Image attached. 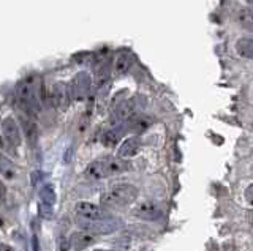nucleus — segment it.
<instances>
[{
	"instance_id": "obj_8",
	"label": "nucleus",
	"mask_w": 253,
	"mask_h": 251,
	"mask_svg": "<svg viewBox=\"0 0 253 251\" xmlns=\"http://www.w3.org/2000/svg\"><path fill=\"white\" fill-rule=\"evenodd\" d=\"M87 231L90 232H97V234H109L114 232L117 227H121L122 223L119 219H87V223L83 224Z\"/></svg>"
},
{
	"instance_id": "obj_12",
	"label": "nucleus",
	"mask_w": 253,
	"mask_h": 251,
	"mask_svg": "<svg viewBox=\"0 0 253 251\" xmlns=\"http://www.w3.org/2000/svg\"><path fill=\"white\" fill-rule=\"evenodd\" d=\"M130 67H131V56H130V54L125 52V51L119 52V56L114 60V73H116V76L125 74L130 70Z\"/></svg>"
},
{
	"instance_id": "obj_11",
	"label": "nucleus",
	"mask_w": 253,
	"mask_h": 251,
	"mask_svg": "<svg viewBox=\"0 0 253 251\" xmlns=\"http://www.w3.org/2000/svg\"><path fill=\"white\" fill-rule=\"evenodd\" d=\"M139 139L138 138H128L125 139L124 143L121 144V147H119L117 150V155L121 156V158L126 160V158H131V156H134L138 153L139 150Z\"/></svg>"
},
{
	"instance_id": "obj_14",
	"label": "nucleus",
	"mask_w": 253,
	"mask_h": 251,
	"mask_svg": "<svg viewBox=\"0 0 253 251\" xmlns=\"http://www.w3.org/2000/svg\"><path fill=\"white\" fill-rule=\"evenodd\" d=\"M237 19H239L241 26H244L247 30L253 32V8H244L237 14Z\"/></svg>"
},
{
	"instance_id": "obj_4",
	"label": "nucleus",
	"mask_w": 253,
	"mask_h": 251,
	"mask_svg": "<svg viewBox=\"0 0 253 251\" xmlns=\"http://www.w3.org/2000/svg\"><path fill=\"white\" fill-rule=\"evenodd\" d=\"M2 143L10 144L11 147H19L22 143V136L16 120L13 117H6L2 122Z\"/></svg>"
},
{
	"instance_id": "obj_5",
	"label": "nucleus",
	"mask_w": 253,
	"mask_h": 251,
	"mask_svg": "<svg viewBox=\"0 0 253 251\" xmlns=\"http://www.w3.org/2000/svg\"><path fill=\"white\" fill-rule=\"evenodd\" d=\"M71 89L65 82H55L51 90V103L62 111H67L70 106Z\"/></svg>"
},
{
	"instance_id": "obj_17",
	"label": "nucleus",
	"mask_w": 253,
	"mask_h": 251,
	"mask_svg": "<svg viewBox=\"0 0 253 251\" xmlns=\"http://www.w3.org/2000/svg\"><path fill=\"white\" fill-rule=\"evenodd\" d=\"M133 112V105L130 103V101H124V103H121L117 106V109H116V117L119 120H126L130 117V114Z\"/></svg>"
},
{
	"instance_id": "obj_6",
	"label": "nucleus",
	"mask_w": 253,
	"mask_h": 251,
	"mask_svg": "<svg viewBox=\"0 0 253 251\" xmlns=\"http://www.w3.org/2000/svg\"><path fill=\"white\" fill-rule=\"evenodd\" d=\"M92 77L87 72H81L75 76L73 84H71V97L76 100H84L90 92Z\"/></svg>"
},
{
	"instance_id": "obj_18",
	"label": "nucleus",
	"mask_w": 253,
	"mask_h": 251,
	"mask_svg": "<svg viewBox=\"0 0 253 251\" xmlns=\"http://www.w3.org/2000/svg\"><path fill=\"white\" fill-rule=\"evenodd\" d=\"M40 199L44 204H49V206H54L55 202V193H54V188L51 185H46L40 190Z\"/></svg>"
},
{
	"instance_id": "obj_2",
	"label": "nucleus",
	"mask_w": 253,
	"mask_h": 251,
	"mask_svg": "<svg viewBox=\"0 0 253 251\" xmlns=\"http://www.w3.org/2000/svg\"><path fill=\"white\" fill-rule=\"evenodd\" d=\"M136 198H138L136 186H133L130 183H121L114 186L111 191L103 194L100 202L108 207H125L136 201Z\"/></svg>"
},
{
	"instance_id": "obj_23",
	"label": "nucleus",
	"mask_w": 253,
	"mask_h": 251,
	"mask_svg": "<svg viewBox=\"0 0 253 251\" xmlns=\"http://www.w3.org/2000/svg\"><path fill=\"white\" fill-rule=\"evenodd\" d=\"M0 248H2V251H14V248H11L10 245H6V243H2V247H0Z\"/></svg>"
},
{
	"instance_id": "obj_7",
	"label": "nucleus",
	"mask_w": 253,
	"mask_h": 251,
	"mask_svg": "<svg viewBox=\"0 0 253 251\" xmlns=\"http://www.w3.org/2000/svg\"><path fill=\"white\" fill-rule=\"evenodd\" d=\"M76 214L79 216H83L85 219H103V218H108V212L97 206V204H92V202H85V201H81L76 204Z\"/></svg>"
},
{
	"instance_id": "obj_25",
	"label": "nucleus",
	"mask_w": 253,
	"mask_h": 251,
	"mask_svg": "<svg viewBox=\"0 0 253 251\" xmlns=\"http://www.w3.org/2000/svg\"><path fill=\"white\" fill-rule=\"evenodd\" d=\"M95 251H113V250H95Z\"/></svg>"
},
{
	"instance_id": "obj_15",
	"label": "nucleus",
	"mask_w": 253,
	"mask_h": 251,
	"mask_svg": "<svg viewBox=\"0 0 253 251\" xmlns=\"http://www.w3.org/2000/svg\"><path fill=\"white\" fill-rule=\"evenodd\" d=\"M22 128H24V135H26V138L29 139V143L34 144L37 139V135H38L35 123L29 119H22Z\"/></svg>"
},
{
	"instance_id": "obj_24",
	"label": "nucleus",
	"mask_w": 253,
	"mask_h": 251,
	"mask_svg": "<svg viewBox=\"0 0 253 251\" xmlns=\"http://www.w3.org/2000/svg\"><path fill=\"white\" fill-rule=\"evenodd\" d=\"M247 3H249V5L252 6V8H253V0H247Z\"/></svg>"
},
{
	"instance_id": "obj_21",
	"label": "nucleus",
	"mask_w": 253,
	"mask_h": 251,
	"mask_svg": "<svg viewBox=\"0 0 253 251\" xmlns=\"http://www.w3.org/2000/svg\"><path fill=\"white\" fill-rule=\"evenodd\" d=\"M40 214H42V216H44V218H51L52 216V210H51L49 204H44V202L40 204Z\"/></svg>"
},
{
	"instance_id": "obj_3",
	"label": "nucleus",
	"mask_w": 253,
	"mask_h": 251,
	"mask_svg": "<svg viewBox=\"0 0 253 251\" xmlns=\"http://www.w3.org/2000/svg\"><path fill=\"white\" fill-rule=\"evenodd\" d=\"M16 93H18V98L21 100V103L26 106V109L29 112L37 114L40 111L38 93L35 90V85L32 84L29 79H24L16 85Z\"/></svg>"
},
{
	"instance_id": "obj_13",
	"label": "nucleus",
	"mask_w": 253,
	"mask_h": 251,
	"mask_svg": "<svg viewBox=\"0 0 253 251\" xmlns=\"http://www.w3.org/2000/svg\"><path fill=\"white\" fill-rule=\"evenodd\" d=\"M236 51L244 59H253V38H241V40H237Z\"/></svg>"
},
{
	"instance_id": "obj_22",
	"label": "nucleus",
	"mask_w": 253,
	"mask_h": 251,
	"mask_svg": "<svg viewBox=\"0 0 253 251\" xmlns=\"http://www.w3.org/2000/svg\"><path fill=\"white\" fill-rule=\"evenodd\" d=\"M244 196H245V201H247L250 206H253V183L247 186V190H245Z\"/></svg>"
},
{
	"instance_id": "obj_10",
	"label": "nucleus",
	"mask_w": 253,
	"mask_h": 251,
	"mask_svg": "<svg viewBox=\"0 0 253 251\" xmlns=\"http://www.w3.org/2000/svg\"><path fill=\"white\" fill-rule=\"evenodd\" d=\"M92 243H95V237L89 232H73L70 235V245L75 251L85 250L87 247H90Z\"/></svg>"
},
{
	"instance_id": "obj_16",
	"label": "nucleus",
	"mask_w": 253,
	"mask_h": 251,
	"mask_svg": "<svg viewBox=\"0 0 253 251\" xmlns=\"http://www.w3.org/2000/svg\"><path fill=\"white\" fill-rule=\"evenodd\" d=\"M121 135H122L121 130H109V131L105 133V135H103L101 143L105 144L106 147H114L119 143V139H121Z\"/></svg>"
},
{
	"instance_id": "obj_20",
	"label": "nucleus",
	"mask_w": 253,
	"mask_h": 251,
	"mask_svg": "<svg viewBox=\"0 0 253 251\" xmlns=\"http://www.w3.org/2000/svg\"><path fill=\"white\" fill-rule=\"evenodd\" d=\"M2 177L5 179H13L14 177V169L11 168V164H8L5 158H2Z\"/></svg>"
},
{
	"instance_id": "obj_1",
	"label": "nucleus",
	"mask_w": 253,
	"mask_h": 251,
	"mask_svg": "<svg viewBox=\"0 0 253 251\" xmlns=\"http://www.w3.org/2000/svg\"><path fill=\"white\" fill-rule=\"evenodd\" d=\"M126 169H128V164L121 156H117V158H103V160L92 161L85 168V176L90 179H105L109 176L121 174V172Z\"/></svg>"
},
{
	"instance_id": "obj_19",
	"label": "nucleus",
	"mask_w": 253,
	"mask_h": 251,
	"mask_svg": "<svg viewBox=\"0 0 253 251\" xmlns=\"http://www.w3.org/2000/svg\"><path fill=\"white\" fill-rule=\"evenodd\" d=\"M128 123H130L131 130H134V131H142L149 125V120L144 119V117L138 115V117H134V119H130Z\"/></svg>"
},
{
	"instance_id": "obj_9",
	"label": "nucleus",
	"mask_w": 253,
	"mask_h": 251,
	"mask_svg": "<svg viewBox=\"0 0 253 251\" xmlns=\"http://www.w3.org/2000/svg\"><path fill=\"white\" fill-rule=\"evenodd\" d=\"M133 215L142 219H149V221H155V219L162 218L163 212L154 202H141L133 209Z\"/></svg>"
}]
</instances>
